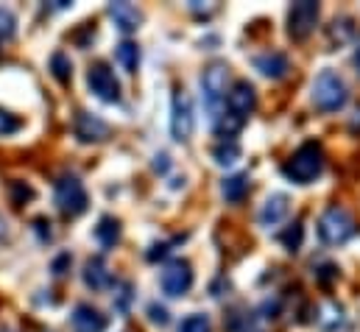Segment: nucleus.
Returning <instances> with one entry per match:
<instances>
[{
  "label": "nucleus",
  "instance_id": "4",
  "mask_svg": "<svg viewBox=\"0 0 360 332\" xmlns=\"http://www.w3.org/2000/svg\"><path fill=\"white\" fill-rule=\"evenodd\" d=\"M226 82H229V68L224 62H212L204 76H201V89H204V106L210 109V117H221V103L226 101Z\"/></svg>",
  "mask_w": 360,
  "mask_h": 332
},
{
  "label": "nucleus",
  "instance_id": "8",
  "mask_svg": "<svg viewBox=\"0 0 360 332\" xmlns=\"http://www.w3.org/2000/svg\"><path fill=\"white\" fill-rule=\"evenodd\" d=\"M87 84H90L95 98H101L106 103H117L120 101V82L115 79V73H112L109 65H103V62L92 65L90 73H87Z\"/></svg>",
  "mask_w": 360,
  "mask_h": 332
},
{
  "label": "nucleus",
  "instance_id": "14",
  "mask_svg": "<svg viewBox=\"0 0 360 332\" xmlns=\"http://www.w3.org/2000/svg\"><path fill=\"white\" fill-rule=\"evenodd\" d=\"M106 316L92 305H79L73 310V332H106Z\"/></svg>",
  "mask_w": 360,
  "mask_h": 332
},
{
  "label": "nucleus",
  "instance_id": "24",
  "mask_svg": "<svg viewBox=\"0 0 360 332\" xmlns=\"http://www.w3.org/2000/svg\"><path fill=\"white\" fill-rule=\"evenodd\" d=\"M22 129V120L6 109H0V137H8V134H17Z\"/></svg>",
  "mask_w": 360,
  "mask_h": 332
},
{
  "label": "nucleus",
  "instance_id": "12",
  "mask_svg": "<svg viewBox=\"0 0 360 332\" xmlns=\"http://www.w3.org/2000/svg\"><path fill=\"white\" fill-rule=\"evenodd\" d=\"M109 17L115 20V25H117L123 34H134V31L143 25V11H140L134 3H126V0L109 3Z\"/></svg>",
  "mask_w": 360,
  "mask_h": 332
},
{
  "label": "nucleus",
  "instance_id": "5",
  "mask_svg": "<svg viewBox=\"0 0 360 332\" xmlns=\"http://www.w3.org/2000/svg\"><path fill=\"white\" fill-rule=\"evenodd\" d=\"M53 198H56V207H59L65 215H70V218L82 215V212L87 210V204H90L87 190H84V184H82L79 176H62V179L56 181Z\"/></svg>",
  "mask_w": 360,
  "mask_h": 332
},
{
  "label": "nucleus",
  "instance_id": "1",
  "mask_svg": "<svg viewBox=\"0 0 360 332\" xmlns=\"http://www.w3.org/2000/svg\"><path fill=\"white\" fill-rule=\"evenodd\" d=\"M321 170H324V151H321L319 143H304V146H299V148L290 154V160L282 165V173H285L290 181H296V184H310L313 179L321 176Z\"/></svg>",
  "mask_w": 360,
  "mask_h": 332
},
{
  "label": "nucleus",
  "instance_id": "30",
  "mask_svg": "<svg viewBox=\"0 0 360 332\" xmlns=\"http://www.w3.org/2000/svg\"><path fill=\"white\" fill-rule=\"evenodd\" d=\"M355 68H358V73H360V42H358V48H355Z\"/></svg>",
  "mask_w": 360,
  "mask_h": 332
},
{
  "label": "nucleus",
  "instance_id": "10",
  "mask_svg": "<svg viewBox=\"0 0 360 332\" xmlns=\"http://www.w3.org/2000/svg\"><path fill=\"white\" fill-rule=\"evenodd\" d=\"M255 106H257V89L249 82H235V87L226 95V115L246 123L249 115L255 112Z\"/></svg>",
  "mask_w": 360,
  "mask_h": 332
},
{
  "label": "nucleus",
  "instance_id": "16",
  "mask_svg": "<svg viewBox=\"0 0 360 332\" xmlns=\"http://www.w3.org/2000/svg\"><path fill=\"white\" fill-rule=\"evenodd\" d=\"M84 285L92 290H103L112 285V274L103 262V257H90L87 265H84Z\"/></svg>",
  "mask_w": 360,
  "mask_h": 332
},
{
  "label": "nucleus",
  "instance_id": "9",
  "mask_svg": "<svg viewBox=\"0 0 360 332\" xmlns=\"http://www.w3.org/2000/svg\"><path fill=\"white\" fill-rule=\"evenodd\" d=\"M160 285H162V290L168 296H184L193 288V268H190V262L187 260H171L162 268Z\"/></svg>",
  "mask_w": 360,
  "mask_h": 332
},
{
  "label": "nucleus",
  "instance_id": "29",
  "mask_svg": "<svg viewBox=\"0 0 360 332\" xmlns=\"http://www.w3.org/2000/svg\"><path fill=\"white\" fill-rule=\"evenodd\" d=\"M165 254H168V243H160V246H154V251H148V257H151V260L165 257Z\"/></svg>",
  "mask_w": 360,
  "mask_h": 332
},
{
  "label": "nucleus",
  "instance_id": "25",
  "mask_svg": "<svg viewBox=\"0 0 360 332\" xmlns=\"http://www.w3.org/2000/svg\"><path fill=\"white\" fill-rule=\"evenodd\" d=\"M31 198H34V190L25 181H11V201L14 204H25Z\"/></svg>",
  "mask_w": 360,
  "mask_h": 332
},
{
  "label": "nucleus",
  "instance_id": "17",
  "mask_svg": "<svg viewBox=\"0 0 360 332\" xmlns=\"http://www.w3.org/2000/svg\"><path fill=\"white\" fill-rule=\"evenodd\" d=\"M221 193H224L226 201H240V198L249 193V176H246V173H235V176L224 179Z\"/></svg>",
  "mask_w": 360,
  "mask_h": 332
},
{
  "label": "nucleus",
  "instance_id": "15",
  "mask_svg": "<svg viewBox=\"0 0 360 332\" xmlns=\"http://www.w3.org/2000/svg\"><path fill=\"white\" fill-rule=\"evenodd\" d=\"M255 68L266 76V79H282L285 73H288V56L285 53H279V51H266V53H260V56H255Z\"/></svg>",
  "mask_w": 360,
  "mask_h": 332
},
{
  "label": "nucleus",
  "instance_id": "28",
  "mask_svg": "<svg viewBox=\"0 0 360 332\" xmlns=\"http://www.w3.org/2000/svg\"><path fill=\"white\" fill-rule=\"evenodd\" d=\"M8 235H11V232H8V221L0 215V243H6V241H8Z\"/></svg>",
  "mask_w": 360,
  "mask_h": 332
},
{
  "label": "nucleus",
  "instance_id": "19",
  "mask_svg": "<svg viewBox=\"0 0 360 332\" xmlns=\"http://www.w3.org/2000/svg\"><path fill=\"white\" fill-rule=\"evenodd\" d=\"M115 56H117V62H120V68L126 70V73H137V65H140V48L134 45V42H120L117 45V51H115Z\"/></svg>",
  "mask_w": 360,
  "mask_h": 332
},
{
  "label": "nucleus",
  "instance_id": "6",
  "mask_svg": "<svg viewBox=\"0 0 360 332\" xmlns=\"http://www.w3.org/2000/svg\"><path fill=\"white\" fill-rule=\"evenodd\" d=\"M319 14H321V8H319L316 0H299V3H293L290 11H288V37L293 42L307 39L316 31Z\"/></svg>",
  "mask_w": 360,
  "mask_h": 332
},
{
  "label": "nucleus",
  "instance_id": "26",
  "mask_svg": "<svg viewBox=\"0 0 360 332\" xmlns=\"http://www.w3.org/2000/svg\"><path fill=\"white\" fill-rule=\"evenodd\" d=\"M14 25H17L14 14L8 8H0V39H8L14 34Z\"/></svg>",
  "mask_w": 360,
  "mask_h": 332
},
{
  "label": "nucleus",
  "instance_id": "7",
  "mask_svg": "<svg viewBox=\"0 0 360 332\" xmlns=\"http://www.w3.org/2000/svg\"><path fill=\"white\" fill-rule=\"evenodd\" d=\"M195 129V115H193V101L187 95V89L174 92V106H171V134L176 143H187L193 137Z\"/></svg>",
  "mask_w": 360,
  "mask_h": 332
},
{
  "label": "nucleus",
  "instance_id": "22",
  "mask_svg": "<svg viewBox=\"0 0 360 332\" xmlns=\"http://www.w3.org/2000/svg\"><path fill=\"white\" fill-rule=\"evenodd\" d=\"M51 70H53V76L62 84H68L73 79V62H70L65 53H53V56H51Z\"/></svg>",
  "mask_w": 360,
  "mask_h": 332
},
{
  "label": "nucleus",
  "instance_id": "20",
  "mask_svg": "<svg viewBox=\"0 0 360 332\" xmlns=\"http://www.w3.org/2000/svg\"><path fill=\"white\" fill-rule=\"evenodd\" d=\"M212 160L224 167L235 165V162L240 160V146H238L235 140H221V143L212 148Z\"/></svg>",
  "mask_w": 360,
  "mask_h": 332
},
{
  "label": "nucleus",
  "instance_id": "13",
  "mask_svg": "<svg viewBox=\"0 0 360 332\" xmlns=\"http://www.w3.org/2000/svg\"><path fill=\"white\" fill-rule=\"evenodd\" d=\"M76 137L82 143H103L109 137V126L90 112H79L76 115Z\"/></svg>",
  "mask_w": 360,
  "mask_h": 332
},
{
  "label": "nucleus",
  "instance_id": "21",
  "mask_svg": "<svg viewBox=\"0 0 360 332\" xmlns=\"http://www.w3.org/2000/svg\"><path fill=\"white\" fill-rule=\"evenodd\" d=\"M279 241H282V246L288 251H299L302 249V241H304V226H302V221H293V224H288V229L279 235Z\"/></svg>",
  "mask_w": 360,
  "mask_h": 332
},
{
  "label": "nucleus",
  "instance_id": "3",
  "mask_svg": "<svg viewBox=\"0 0 360 332\" xmlns=\"http://www.w3.org/2000/svg\"><path fill=\"white\" fill-rule=\"evenodd\" d=\"M355 235V221L344 207H327L319 218V238L327 246H344Z\"/></svg>",
  "mask_w": 360,
  "mask_h": 332
},
{
  "label": "nucleus",
  "instance_id": "18",
  "mask_svg": "<svg viewBox=\"0 0 360 332\" xmlns=\"http://www.w3.org/2000/svg\"><path fill=\"white\" fill-rule=\"evenodd\" d=\"M95 238H98V243L101 246H106V249H112L117 241H120V224L115 221V218H101V224L95 226Z\"/></svg>",
  "mask_w": 360,
  "mask_h": 332
},
{
  "label": "nucleus",
  "instance_id": "23",
  "mask_svg": "<svg viewBox=\"0 0 360 332\" xmlns=\"http://www.w3.org/2000/svg\"><path fill=\"white\" fill-rule=\"evenodd\" d=\"M179 332H212V321H210V316H204V313H193V316H187V319L181 321Z\"/></svg>",
  "mask_w": 360,
  "mask_h": 332
},
{
  "label": "nucleus",
  "instance_id": "11",
  "mask_svg": "<svg viewBox=\"0 0 360 332\" xmlns=\"http://www.w3.org/2000/svg\"><path fill=\"white\" fill-rule=\"evenodd\" d=\"M288 212H290V198L285 193H271L269 198L263 201L260 212H257V221H260V226L271 229V226L282 224L288 218Z\"/></svg>",
  "mask_w": 360,
  "mask_h": 332
},
{
  "label": "nucleus",
  "instance_id": "2",
  "mask_svg": "<svg viewBox=\"0 0 360 332\" xmlns=\"http://www.w3.org/2000/svg\"><path fill=\"white\" fill-rule=\"evenodd\" d=\"M349 101V89L347 82L335 73V70H321L313 82V103L321 109V112H338L344 109Z\"/></svg>",
  "mask_w": 360,
  "mask_h": 332
},
{
  "label": "nucleus",
  "instance_id": "27",
  "mask_svg": "<svg viewBox=\"0 0 360 332\" xmlns=\"http://www.w3.org/2000/svg\"><path fill=\"white\" fill-rule=\"evenodd\" d=\"M151 319H154L157 324H168V313H165V307H157V305H151Z\"/></svg>",
  "mask_w": 360,
  "mask_h": 332
}]
</instances>
